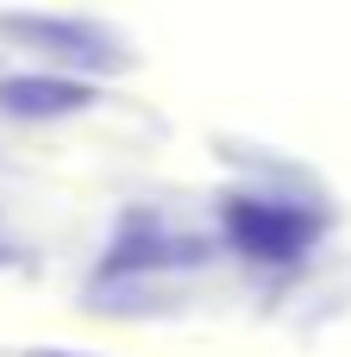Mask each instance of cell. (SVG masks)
I'll return each mask as SVG.
<instances>
[{"instance_id":"obj_1","label":"cell","mask_w":351,"mask_h":357,"mask_svg":"<svg viewBox=\"0 0 351 357\" xmlns=\"http://www.w3.org/2000/svg\"><path fill=\"white\" fill-rule=\"evenodd\" d=\"M0 31L19 38V44H38L63 63H126V50L100 31V25H82V19H44V13H0Z\"/></svg>"},{"instance_id":"obj_2","label":"cell","mask_w":351,"mask_h":357,"mask_svg":"<svg viewBox=\"0 0 351 357\" xmlns=\"http://www.w3.org/2000/svg\"><path fill=\"white\" fill-rule=\"evenodd\" d=\"M226 232H232V245L245 257H270V264L308 251V238H314L295 207H270V201H232L226 207Z\"/></svg>"},{"instance_id":"obj_3","label":"cell","mask_w":351,"mask_h":357,"mask_svg":"<svg viewBox=\"0 0 351 357\" xmlns=\"http://www.w3.org/2000/svg\"><path fill=\"white\" fill-rule=\"evenodd\" d=\"M82 107H94V88L69 82V75H6L0 82V113H13V119H57V113H82Z\"/></svg>"},{"instance_id":"obj_4","label":"cell","mask_w":351,"mask_h":357,"mask_svg":"<svg viewBox=\"0 0 351 357\" xmlns=\"http://www.w3.org/2000/svg\"><path fill=\"white\" fill-rule=\"evenodd\" d=\"M13 257H19V251H13V245H0V270H6V264H13Z\"/></svg>"},{"instance_id":"obj_5","label":"cell","mask_w":351,"mask_h":357,"mask_svg":"<svg viewBox=\"0 0 351 357\" xmlns=\"http://www.w3.org/2000/svg\"><path fill=\"white\" fill-rule=\"evenodd\" d=\"M25 357H75V351H25Z\"/></svg>"}]
</instances>
